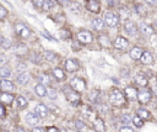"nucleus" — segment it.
I'll use <instances>...</instances> for the list:
<instances>
[{
  "instance_id": "obj_1",
  "label": "nucleus",
  "mask_w": 157,
  "mask_h": 132,
  "mask_svg": "<svg viewBox=\"0 0 157 132\" xmlns=\"http://www.w3.org/2000/svg\"><path fill=\"white\" fill-rule=\"evenodd\" d=\"M109 100H110L112 105H114V106H121L125 104V97H124L123 93L117 90V89L112 90V93L109 95Z\"/></svg>"
},
{
  "instance_id": "obj_45",
  "label": "nucleus",
  "mask_w": 157,
  "mask_h": 132,
  "mask_svg": "<svg viewBox=\"0 0 157 132\" xmlns=\"http://www.w3.org/2000/svg\"><path fill=\"white\" fill-rule=\"evenodd\" d=\"M6 115V111H5V107H4V105L0 102V117H4Z\"/></svg>"
},
{
  "instance_id": "obj_39",
  "label": "nucleus",
  "mask_w": 157,
  "mask_h": 132,
  "mask_svg": "<svg viewBox=\"0 0 157 132\" xmlns=\"http://www.w3.org/2000/svg\"><path fill=\"white\" fill-rule=\"evenodd\" d=\"M125 126H129V123L131 122V118H130V116L129 115H123L121 116V120H120Z\"/></svg>"
},
{
  "instance_id": "obj_18",
  "label": "nucleus",
  "mask_w": 157,
  "mask_h": 132,
  "mask_svg": "<svg viewBox=\"0 0 157 132\" xmlns=\"http://www.w3.org/2000/svg\"><path fill=\"white\" fill-rule=\"evenodd\" d=\"M53 75H54V78H55L58 81L65 80V73H64V70H63L61 68H59V67L53 69Z\"/></svg>"
},
{
  "instance_id": "obj_47",
  "label": "nucleus",
  "mask_w": 157,
  "mask_h": 132,
  "mask_svg": "<svg viewBox=\"0 0 157 132\" xmlns=\"http://www.w3.org/2000/svg\"><path fill=\"white\" fill-rule=\"evenodd\" d=\"M47 132H60V131H59L56 127H53V126H52V127H48V128H47Z\"/></svg>"
},
{
  "instance_id": "obj_48",
  "label": "nucleus",
  "mask_w": 157,
  "mask_h": 132,
  "mask_svg": "<svg viewBox=\"0 0 157 132\" xmlns=\"http://www.w3.org/2000/svg\"><path fill=\"white\" fill-rule=\"evenodd\" d=\"M146 2L152 6H157V0H146Z\"/></svg>"
},
{
  "instance_id": "obj_36",
  "label": "nucleus",
  "mask_w": 157,
  "mask_h": 132,
  "mask_svg": "<svg viewBox=\"0 0 157 132\" xmlns=\"http://www.w3.org/2000/svg\"><path fill=\"white\" fill-rule=\"evenodd\" d=\"M71 36V33L67 31V30H60V38L63 39H69Z\"/></svg>"
},
{
  "instance_id": "obj_46",
  "label": "nucleus",
  "mask_w": 157,
  "mask_h": 132,
  "mask_svg": "<svg viewBox=\"0 0 157 132\" xmlns=\"http://www.w3.org/2000/svg\"><path fill=\"white\" fill-rule=\"evenodd\" d=\"M75 125H76V127H77L78 130H81V128H83V126H85V125H83V122H82V121H80V120H77Z\"/></svg>"
},
{
  "instance_id": "obj_16",
  "label": "nucleus",
  "mask_w": 157,
  "mask_h": 132,
  "mask_svg": "<svg viewBox=\"0 0 157 132\" xmlns=\"http://www.w3.org/2000/svg\"><path fill=\"white\" fill-rule=\"evenodd\" d=\"M87 9L88 11L93 12V14H98L99 12V2L98 1H94V0H87Z\"/></svg>"
},
{
  "instance_id": "obj_33",
  "label": "nucleus",
  "mask_w": 157,
  "mask_h": 132,
  "mask_svg": "<svg viewBox=\"0 0 157 132\" xmlns=\"http://www.w3.org/2000/svg\"><path fill=\"white\" fill-rule=\"evenodd\" d=\"M53 6H54V1H53V0H44L42 9H43L44 11H49Z\"/></svg>"
},
{
  "instance_id": "obj_54",
  "label": "nucleus",
  "mask_w": 157,
  "mask_h": 132,
  "mask_svg": "<svg viewBox=\"0 0 157 132\" xmlns=\"http://www.w3.org/2000/svg\"><path fill=\"white\" fill-rule=\"evenodd\" d=\"M153 23H155V27L157 28V19H155V22H153Z\"/></svg>"
},
{
  "instance_id": "obj_52",
  "label": "nucleus",
  "mask_w": 157,
  "mask_h": 132,
  "mask_svg": "<svg viewBox=\"0 0 157 132\" xmlns=\"http://www.w3.org/2000/svg\"><path fill=\"white\" fill-rule=\"evenodd\" d=\"M43 36H45L47 38H49V39H52V41H55V39H54V38H53V37H52L50 35H48L47 32H43Z\"/></svg>"
},
{
  "instance_id": "obj_40",
  "label": "nucleus",
  "mask_w": 157,
  "mask_h": 132,
  "mask_svg": "<svg viewBox=\"0 0 157 132\" xmlns=\"http://www.w3.org/2000/svg\"><path fill=\"white\" fill-rule=\"evenodd\" d=\"M43 2H44V0H32V4H33L37 9H42Z\"/></svg>"
},
{
  "instance_id": "obj_3",
  "label": "nucleus",
  "mask_w": 157,
  "mask_h": 132,
  "mask_svg": "<svg viewBox=\"0 0 157 132\" xmlns=\"http://www.w3.org/2000/svg\"><path fill=\"white\" fill-rule=\"evenodd\" d=\"M70 86L74 89V91L76 93H80V91H83L86 89V83L83 79L81 78H74L71 81H70Z\"/></svg>"
},
{
  "instance_id": "obj_49",
  "label": "nucleus",
  "mask_w": 157,
  "mask_h": 132,
  "mask_svg": "<svg viewBox=\"0 0 157 132\" xmlns=\"http://www.w3.org/2000/svg\"><path fill=\"white\" fill-rule=\"evenodd\" d=\"M32 132H44V128H42V127H34L32 130Z\"/></svg>"
},
{
  "instance_id": "obj_26",
  "label": "nucleus",
  "mask_w": 157,
  "mask_h": 132,
  "mask_svg": "<svg viewBox=\"0 0 157 132\" xmlns=\"http://www.w3.org/2000/svg\"><path fill=\"white\" fill-rule=\"evenodd\" d=\"M34 93H36L38 96H44V95H47V89H45L44 85L37 84V85L34 86Z\"/></svg>"
},
{
  "instance_id": "obj_2",
  "label": "nucleus",
  "mask_w": 157,
  "mask_h": 132,
  "mask_svg": "<svg viewBox=\"0 0 157 132\" xmlns=\"http://www.w3.org/2000/svg\"><path fill=\"white\" fill-rule=\"evenodd\" d=\"M109 27H115L119 23V16L114 12H105L104 14V21Z\"/></svg>"
},
{
  "instance_id": "obj_35",
  "label": "nucleus",
  "mask_w": 157,
  "mask_h": 132,
  "mask_svg": "<svg viewBox=\"0 0 157 132\" xmlns=\"http://www.w3.org/2000/svg\"><path fill=\"white\" fill-rule=\"evenodd\" d=\"M69 6H70V10H71V12H74V14H78V12H80V10H81V6H80V4H78V2H74V4H70Z\"/></svg>"
},
{
  "instance_id": "obj_21",
  "label": "nucleus",
  "mask_w": 157,
  "mask_h": 132,
  "mask_svg": "<svg viewBox=\"0 0 157 132\" xmlns=\"http://www.w3.org/2000/svg\"><path fill=\"white\" fill-rule=\"evenodd\" d=\"M142 53H144L142 48H140V47H134V48L130 51V57H131L132 59L137 60V59H140V58H141Z\"/></svg>"
},
{
  "instance_id": "obj_22",
  "label": "nucleus",
  "mask_w": 157,
  "mask_h": 132,
  "mask_svg": "<svg viewBox=\"0 0 157 132\" xmlns=\"http://www.w3.org/2000/svg\"><path fill=\"white\" fill-rule=\"evenodd\" d=\"M27 47L23 44V43H17L16 46H15V53L17 54V56H25L26 53H27Z\"/></svg>"
},
{
  "instance_id": "obj_31",
  "label": "nucleus",
  "mask_w": 157,
  "mask_h": 132,
  "mask_svg": "<svg viewBox=\"0 0 157 132\" xmlns=\"http://www.w3.org/2000/svg\"><path fill=\"white\" fill-rule=\"evenodd\" d=\"M44 57H45V59L49 60V62H55V59H56V54H55L54 52H52V51H47V52L44 53Z\"/></svg>"
},
{
  "instance_id": "obj_53",
  "label": "nucleus",
  "mask_w": 157,
  "mask_h": 132,
  "mask_svg": "<svg viewBox=\"0 0 157 132\" xmlns=\"http://www.w3.org/2000/svg\"><path fill=\"white\" fill-rule=\"evenodd\" d=\"M5 60H6V57L2 56V54H0V63H1V62H5Z\"/></svg>"
},
{
  "instance_id": "obj_34",
  "label": "nucleus",
  "mask_w": 157,
  "mask_h": 132,
  "mask_svg": "<svg viewBox=\"0 0 157 132\" xmlns=\"http://www.w3.org/2000/svg\"><path fill=\"white\" fill-rule=\"evenodd\" d=\"M11 41L9 39V38H1V43H0V46H1V48L2 49H9L10 47H11Z\"/></svg>"
},
{
  "instance_id": "obj_41",
  "label": "nucleus",
  "mask_w": 157,
  "mask_h": 132,
  "mask_svg": "<svg viewBox=\"0 0 157 132\" xmlns=\"http://www.w3.org/2000/svg\"><path fill=\"white\" fill-rule=\"evenodd\" d=\"M47 94L49 95L50 99H55V97H56V91H55V89H49V90H47Z\"/></svg>"
},
{
  "instance_id": "obj_30",
  "label": "nucleus",
  "mask_w": 157,
  "mask_h": 132,
  "mask_svg": "<svg viewBox=\"0 0 157 132\" xmlns=\"http://www.w3.org/2000/svg\"><path fill=\"white\" fill-rule=\"evenodd\" d=\"M16 102H17V106L20 107V109H25L26 106H27V100H26V97L25 96H17L16 97Z\"/></svg>"
},
{
  "instance_id": "obj_51",
  "label": "nucleus",
  "mask_w": 157,
  "mask_h": 132,
  "mask_svg": "<svg viewBox=\"0 0 157 132\" xmlns=\"http://www.w3.org/2000/svg\"><path fill=\"white\" fill-rule=\"evenodd\" d=\"M13 132H26V131L22 127H15V131Z\"/></svg>"
},
{
  "instance_id": "obj_43",
  "label": "nucleus",
  "mask_w": 157,
  "mask_h": 132,
  "mask_svg": "<svg viewBox=\"0 0 157 132\" xmlns=\"http://www.w3.org/2000/svg\"><path fill=\"white\" fill-rule=\"evenodd\" d=\"M16 69H17V72H18V73H23V70L26 69V64L21 63V64H18V65H17V68H16Z\"/></svg>"
},
{
  "instance_id": "obj_55",
  "label": "nucleus",
  "mask_w": 157,
  "mask_h": 132,
  "mask_svg": "<svg viewBox=\"0 0 157 132\" xmlns=\"http://www.w3.org/2000/svg\"><path fill=\"white\" fill-rule=\"evenodd\" d=\"M94 1H99V0H94Z\"/></svg>"
},
{
  "instance_id": "obj_50",
  "label": "nucleus",
  "mask_w": 157,
  "mask_h": 132,
  "mask_svg": "<svg viewBox=\"0 0 157 132\" xmlns=\"http://www.w3.org/2000/svg\"><path fill=\"white\" fill-rule=\"evenodd\" d=\"M115 1H117V0H107V2H108L109 6H114V5H115Z\"/></svg>"
},
{
  "instance_id": "obj_32",
  "label": "nucleus",
  "mask_w": 157,
  "mask_h": 132,
  "mask_svg": "<svg viewBox=\"0 0 157 132\" xmlns=\"http://www.w3.org/2000/svg\"><path fill=\"white\" fill-rule=\"evenodd\" d=\"M39 84H42V85H45V84H50V78H49V75L48 74H40L39 75Z\"/></svg>"
},
{
  "instance_id": "obj_25",
  "label": "nucleus",
  "mask_w": 157,
  "mask_h": 132,
  "mask_svg": "<svg viewBox=\"0 0 157 132\" xmlns=\"http://www.w3.org/2000/svg\"><path fill=\"white\" fill-rule=\"evenodd\" d=\"M10 75H11V69H10V67L2 65V67L0 68V76H1L2 79H7Z\"/></svg>"
},
{
  "instance_id": "obj_37",
  "label": "nucleus",
  "mask_w": 157,
  "mask_h": 132,
  "mask_svg": "<svg viewBox=\"0 0 157 132\" xmlns=\"http://www.w3.org/2000/svg\"><path fill=\"white\" fill-rule=\"evenodd\" d=\"M131 121L134 122V125H135L136 127H142V125H144L142 120H141V118H140V117H139L137 115H136V116H135V117H134V118H132Z\"/></svg>"
},
{
  "instance_id": "obj_12",
  "label": "nucleus",
  "mask_w": 157,
  "mask_h": 132,
  "mask_svg": "<svg viewBox=\"0 0 157 132\" xmlns=\"http://www.w3.org/2000/svg\"><path fill=\"white\" fill-rule=\"evenodd\" d=\"M124 94L128 100H136L137 99V90L132 86H126L124 90Z\"/></svg>"
},
{
  "instance_id": "obj_42",
  "label": "nucleus",
  "mask_w": 157,
  "mask_h": 132,
  "mask_svg": "<svg viewBox=\"0 0 157 132\" xmlns=\"http://www.w3.org/2000/svg\"><path fill=\"white\" fill-rule=\"evenodd\" d=\"M119 132H134V130H132L130 126H123V127L119 130Z\"/></svg>"
},
{
  "instance_id": "obj_29",
  "label": "nucleus",
  "mask_w": 157,
  "mask_h": 132,
  "mask_svg": "<svg viewBox=\"0 0 157 132\" xmlns=\"http://www.w3.org/2000/svg\"><path fill=\"white\" fill-rule=\"evenodd\" d=\"M98 41H99V43H101L103 47H109V46H110L109 38H108V36H105V35H101V36H98Z\"/></svg>"
},
{
  "instance_id": "obj_8",
  "label": "nucleus",
  "mask_w": 157,
  "mask_h": 132,
  "mask_svg": "<svg viewBox=\"0 0 157 132\" xmlns=\"http://www.w3.org/2000/svg\"><path fill=\"white\" fill-rule=\"evenodd\" d=\"M15 89V85L11 80H7V79H2L0 80V90L4 91V93H11L12 90Z\"/></svg>"
},
{
  "instance_id": "obj_19",
  "label": "nucleus",
  "mask_w": 157,
  "mask_h": 132,
  "mask_svg": "<svg viewBox=\"0 0 157 132\" xmlns=\"http://www.w3.org/2000/svg\"><path fill=\"white\" fill-rule=\"evenodd\" d=\"M93 128L97 132H104L105 131V126H104L103 120L102 118H96L94 122H93Z\"/></svg>"
},
{
  "instance_id": "obj_44",
  "label": "nucleus",
  "mask_w": 157,
  "mask_h": 132,
  "mask_svg": "<svg viewBox=\"0 0 157 132\" xmlns=\"http://www.w3.org/2000/svg\"><path fill=\"white\" fill-rule=\"evenodd\" d=\"M58 2L61 6H69L70 5V0H58Z\"/></svg>"
},
{
  "instance_id": "obj_24",
  "label": "nucleus",
  "mask_w": 157,
  "mask_h": 132,
  "mask_svg": "<svg viewBox=\"0 0 157 132\" xmlns=\"http://www.w3.org/2000/svg\"><path fill=\"white\" fill-rule=\"evenodd\" d=\"M135 81H136L137 85H140V86H146L147 83H148L147 78H146L145 75H142V74H137V75L135 76Z\"/></svg>"
},
{
  "instance_id": "obj_38",
  "label": "nucleus",
  "mask_w": 157,
  "mask_h": 132,
  "mask_svg": "<svg viewBox=\"0 0 157 132\" xmlns=\"http://www.w3.org/2000/svg\"><path fill=\"white\" fill-rule=\"evenodd\" d=\"M6 16H7V10L2 5H0V21H2Z\"/></svg>"
},
{
  "instance_id": "obj_9",
  "label": "nucleus",
  "mask_w": 157,
  "mask_h": 132,
  "mask_svg": "<svg viewBox=\"0 0 157 132\" xmlns=\"http://www.w3.org/2000/svg\"><path fill=\"white\" fill-rule=\"evenodd\" d=\"M65 69L69 72V73H74L78 69V62L76 59H67L65 62Z\"/></svg>"
},
{
  "instance_id": "obj_15",
  "label": "nucleus",
  "mask_w": 157,
  "mask_h": 132,
  "mask_svg": "<svg viewBox=\"0 0 157 132\" xmlns=\"http://www.w3.org/2000/svg\"><path fill=\"white\" fill-rule=\"evenodd\" d=\"M25 120H26V122H27L28 125H31V126H36V125L39 122V117H38L36 113H33V112H28V113L26 115Z\"/></svg>"
},
{
  "instance_id": "obj_13",
  "label": "nucleus",
  "mask_w": 157,
  "mask_h": 132,
  "mask_svg": "<svg viewBox=\"0 0 157 132\" xmlns=\"http://www.w3.org/2000/svg\"><path fill=\"white\" fill-rule=\"evenodd\" d=\"M125 31L130 36H135L137 33V26L132 21H126L125 22Z\"/></svg>"
},
{
  "instance_id": "obj_4",
  "label": "nucleus",
  "mask_w": 157,
  "mask_h": 132,
  "mask_svg": "<svg viewBox=\"0 0 157 132\" xmlns=\"http://www.w3.org/2000/svg\"><path fill=\"white\" fill-rule=\"evenodd\" d=\"M64 93H65V96H66V100L69 102H71L72 105H78L80 104V95L78 93L74 91V90H66V88H64Z\"/></svg>"
},
{
  "instance_id": "obj_6",
  "label": "nucleus",
  "mask_w": 157,
  "mask_h": 132,
  "mask_svg": "<svg viewBox=\"0 0 157 132\" xmlns=\"http://www.w3.org/2000/svg\"><path fill=\"white\" fill-rule=\"evenodd\" d=\"M128 46H129L128 39L124 38V37H121V36H118L115 38V41H114V47L117 49H119V51H125L128 48Z\"/></svg>"
},
{
  "instance_id": "obj_11",
  "label": "nucleus",
  "mask_w": 157,
  "mask_h": 132,
  "mask_svg": "<svg viewBox=\"0 0 157 132\" xmlns=\"http://www.w3.org/2000/svg\"><path fill=\"white\" fill-rule=\"evenodd\" d=\"M34 111H36V115H37L38 117L44 118V117L48 116V107H47L44 104H38V105L36 106Z\"/></svg>"
},
{
  "instance_id": "obj_10",
  "label": "nucleus",
  "mask_w": 157,
  "mask_h": 132,
  "mask_svg": "<svg viewBox=\"0 0 157 132\" xmlns=\"http://www.w3.org/2000/svg\"><path fill=\"white\" fill-rule=\"evenodd\" d=\"M0 100H1V104L11 105L12 101L15 100V96H13V94H11V93H4V91H0Z\"/></svg>"
},
{
  "instance_id": "obj_27",
  "label": "nucleus",
  "mask_w": 157,
  "mask_h": 132,
  "mask_svg": "<svg viewBox=\"0 0 157 132\" xmlns=\"http://www.w3.org/2000/svg\"><path fill=\"white\" fill-rule=\"evenodd\" d=\"M92 26H93L94 30L101 31V30H103V27H104V22H103L101 19H93V20H92Z\"/></svg>"
},
{
  "instance_id": "obj_23",
  "label": "nucleus",
  "mask_w": 157,
  "mask_h": 132,
  "mask_svg": "<svg viewBox=\"0 0 157 132\" xmlns=\"http://www.w3.org/2000/svg\"><path fill=\"white\" fill-rule=\"evenodd\" d=\"M29 81V75L27 73H21L18 76H17V83L20 85H27Z\"/></svg>"
},
{
  "instance_id": "obj_5",
  "label": "nucleus",
  "mask_w": 157,
  "mask_h": 132,
  "mask_svg": "<svg viewBox=\"0 0 157 132\" xmlns=\"http://www.w3.org/2000/svg\"><path fill=\"white\" fill-rule=\"evenodd\" d=\"M15 31L22 38H28L29 35H31V30L26 25H23V23H16L15 25Z\"/></svg>"
},
{
  "instance_id": "obj_17",
  "label": "nucleus",
  "mask_w": 157,
  "mask_h": 132,
  "mask_svg": "<svg viewBox=\"0 0 157 132\" xmlns=\"http://www.w3.org/2000/svg\"><path fill=\"white\" fill-rule=\"evenodd\" d=\"M141 63L142 64H145V65H147V64H152L153 63V57H152V54L150 53V52H144L142 53V56H141Z\"/></svg>"
},
{
  "instance_id": "obj_7",
  "label": "nucleus",
  "mask_w": 157,
  "mask_h": 132,
  "mask_svg": "<svg viewBox=\"0 0 157 132\" xmlns=\"http://www.w3.org/2000/svg\"><path fill=\"white\" fill-rule=\"evenodd\" d=\"M151 93L150 90L145 89V90H141L140 93H137V100L140 104H147L150 100H151Z\"/></svg>"
},
{
  "instance_id": "obj_14",
  "label": "nucleus",
  "mask_w": 157,
  "mask_h": 132,
  "mask_svg": "<svg viewBox=\"0 0 157 132\" xmlns=\"http://www.w3.org/2000/svg\"><path fill=\"white\" fill-rule=\"evenodd\" d=\"M77 38L82 43H90V42H92V35L88 31H81V32H78Z\"/></svg>"
},
{
  "instance_id": "obj_20",
  "label": "nucleus",
  "mask_w": 157,
  "mask_h": 132,
  "mask_svg": "<svg viewBox=\"0 0 157 132\" xmlns=\"http://www.w3.org/2000/svg\"><path fill=\"white\" fill-rule=\"evenodd\" d=\"M139 28H140L141 33L145 35V36H151V35H153V28H152L150 25H147V23H141Z\"/></svg>"
},
{
  "instance_id": "obj_28",
  "label": "nucleus",
  "mask_w": 157,
  "mask_h": 132,
  "mask_svg": "<svg viewBox=\"0 0 157 132\" xmlns=\"http://www.w3.org/2000/svg\"><path fill=\"white\" fill-rule=\"evenodd\" d=\"M141 120L144 118V120H147V118H150L151 117V115H150V112L147 111V110H145V109H137V113H136Z\"/></svg>"
}]
</instances>
